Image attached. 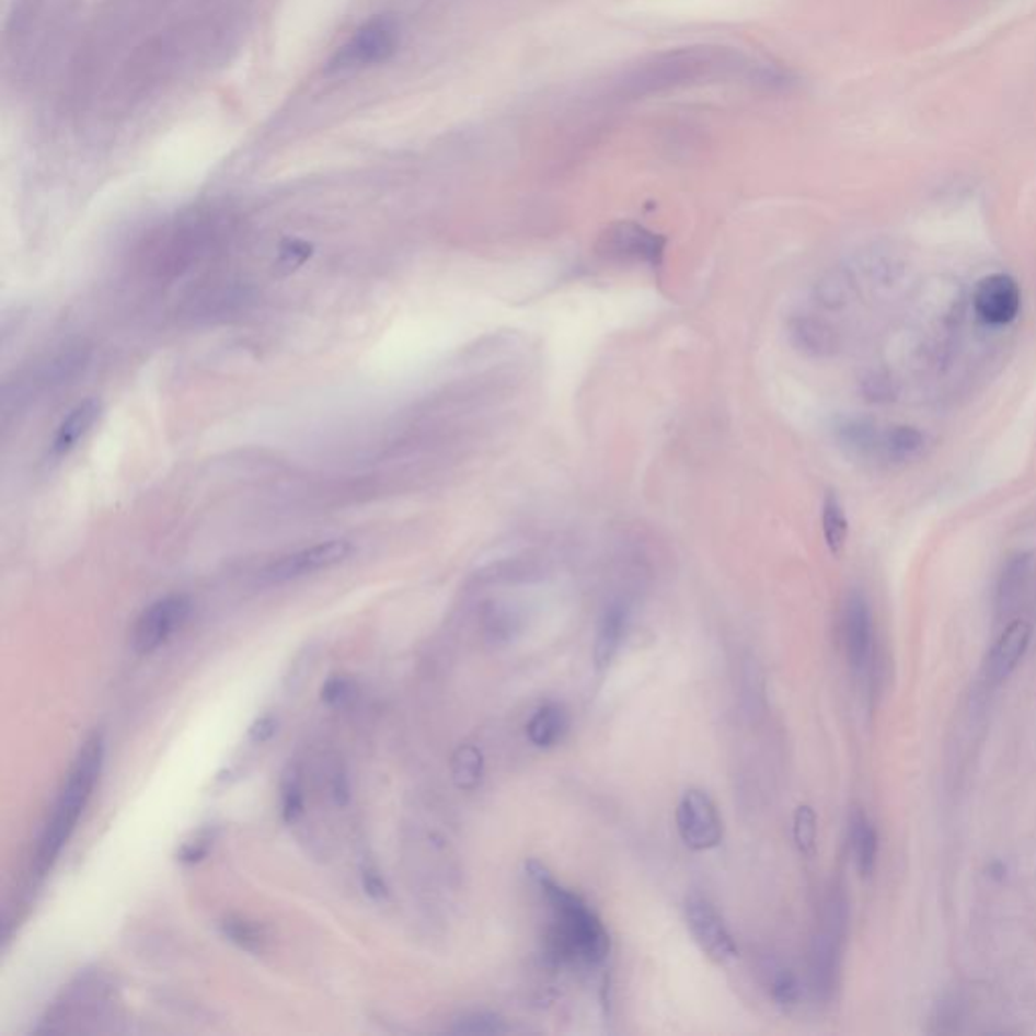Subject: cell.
<instances>
[{
	"mask_svg": "<svg viewBox=\"0 0 1036 1036\" xmlns=\"http://www.w3.org/2000/svg\"><path fill=\"white\" fill-rule=\"evenodd\" d=\"M525 871L553 911L545 937L546 962L559 968L601 966L610 956L611 940L598 913L575 890L563 887L545 864L532 859Z\"/></svg>",
	"mask_w": 1036,
	"mask_h": 1036,
	"instance_id": "1",
	"label": "cell"
},
{
	"mask_svg": "<svg viewBox=\"0 0 1036 1036\" xmlns=\"http://www.w3.org/2000/svg\"><path fill=\"white\" fill-rule=\"evenodd\" d=\"M104 751H106L104 737L100 733H93L90 739L81 745L76 763L67 775L66 785L55 802L51 818L41 834L39 847L33 859L35 877H45L51 871L57 856L61 854L69 838L76 832L81 814L85 810L93 790L100 782Z\"/></svg>",
	"mask_w": 1036,
	"mask_h": 1036,
	"instance_id": "2",
	"label": "cell"
},
{
	"mask_svg": "<svg viewBox=\"0 0 1036 1036\" xmlns=\"http://www.w3.org/2000/svg\"><path fill=\"white\" fill-rule=\"evenodd\" d=\"M847 901L840 893H834L824 913L822 930L811 945L810 983L816 1000L828 1004L837 997L840 983V954L842 937L847 928Z\"/></svg>",
	"mask_w": 1036,
	"mask_h": 1036,
	"instance_id": "3",
	"label": "cell"
},
{
	"mask_svg": "<svg viewBox=\"0 0 1036 1036\" xmlns=\"http://www.w3.org/2000/svg\"><path fill=\"white\" fill-rule=\"evenodd\" d=\"M191 611L193 601L185 594H171L150 603L134 624V652L152 654L162 648L176 632L183 630Z\"/></svg>",
	"mask_w": 1036,
	"mask_h": 1036,
	"instance_id": "4",
	"label": "cell"
},
{
	"mask_svg": "<svg viewBox=\"0 0 1036 1036\" xmlns=\"http://www.w3.org/2000/svg\"><path fill=\"white\" fill-rule=\"evenodd\" d=\"M355 553V545L346 539H331L316 545L298 549L290 555L269 563L262 577L269 584H286L306 575L326 572L336 565H343Z\"/></svg>",
	"mask_w": 1036,
	"mask_h": 1036,
	"instance_id": "5",
	"label": "cell"
},
{
	"mask_svg": "<svg viewBox=\"0 0 1036 1036\" xmlns=\"http://www.w3.org/2000/svg\"><path fill=\"white\" fill-rule=\"evenodd\" d=\"M687 928L692 940L701 947L704 956L715 964H727L739 954V947L733 940L732 931L725 919L718 916L715 905L703 895H691L684 903Z\"/></svg>",
	"mask_w": 1036,
	"mask_h": 1036,
	"instance_id": "6",
	"label": "cell"
},
{
	"mask_svg": "<svg viewBox=\"0 0 1036 1036\" xmlns=\"http://www.w3.org/2000/svg\"><path fill=\"white\" fill-rule=\"evenodd\" d=\"M677 828L682 842L692 851H711L723 840L717 806L703 790H689L680 797Z\"/></svg>",
	"mask_w": 1036,
	"mask_h": 1036,
	"instance_id": "7",
	"label": "cell"
},
{
	"mask_svg": "<svg viewBox=\"0 0 1036 1036\" xmlns=\"http://www.w3.org/2000/svg\"><path fill=\"white\" fill-rule=\"evenodd\" d=\"M399 27L393 19H372L350 37L334 57L333 67H367L383 64L398 51Z\"/></svg>",
	"mask_w": 1036,
	"mask_h": 1036,
	"instance_id": "8",
	"label": "cell"
},
{
	"mask_svg": "<svg viewBox=\"0 0 1036 1036\" xmlns=\"http://www.w3.org/2000/svg\"><path fill=\"white\" fill-rule=\"evenodd\" d=\"M971 304L983 324L1006 326L1021 314L1023 292L1018 281L1009 274H990L976 284Z\"/></svg>",
	"mask_w": 1036,
	"mask_h": 1036,
	"instance_id": "9",
	"label": "cell"
},
{
	"mask_svg": "<svg viewBox=\"0 0 1036 1036\" xmlns=\"http://www.w3.org/2000/svg\"><path fill=\"white\" fill-rule=\"evenodd\" d=\"M599 250L618 260L658 266L666 250V238L646 227L620 221L608 227L599 240Z\"/></svg>",
	"mask_w": 1036,
	"mask_h": 1036,
	"instance_id": "10",
	"label": "cell"
},
{
	"mask_svg": "<svg viewBox=\"0 0 1036 1036\" xmlns=\"http://www.w3.org/2000/svg\"><path fill=\"white\" fill-rule=\"evenodd\" d=\"M842 636L847 658L854 675H864L873 660L875 632H873V613L871 606L861 591H852L844 603L842 611Z\"/></svg>",
	"mask_w": 1036,
	"mask_h": 1036,
	"instance_id": "11",
	"label": "cell"
},
{
	"mask_svg": "<svg viewBox=\"0 0 1036 1036\" xmlns=\"http://www.w3.org/2000/svg\"><path fill=\"white\" fill-rule=\"evenodd\" d=\"M1033 640V625L1023 618L1012 620L998 636L986 663V678L990 684H1000L1023 663Z\"/></svg>",
	"mask_w": 1036,
	"mask_h": 1036,
	"instance_id": "12",
	"label": "cell"
},
{
	"mask_svg": "<svg viewBox=\"0 0 1036 1036\" xmlns=\"http://www.w3.org/2000/svg\"><path fill=\"white\" fill-rule=\"evenodd\" d=\"M790 338L797 350L814 359L832 357L840 348V336L834 326L814 314H797L790 320Z\"/></svg>",
	"mask_w": 1036,
	"mask_h": 1036,
	"instance_id": "13",
	"label": "cell"
},
{
	"mask_svg": "<svg viewBox=\"0 0 1036 1036\" xmlns=\"http://www.w3.org/2000/svg\"><path fill=\"white\" fill-rule=\"evenodd\" d=\"M883 429L885 427L868 417H842L834 426V434L838 444L854 458L880 462Z\"/></svg>",
	"mask_w": 1036,
	"mask_h": 1036,
	"instance_id": "14",
	"label": "cell"
},
{
	"mask_svg": "<svg viewBox=\"0 0 1036 1036\" xmlns=\"http://www.w3.org/2000/svg\"><path fill=\"white\" fill-rule=\"evenodd\" d=\"M628 620H630V610L622 601H613L603 611L596 640H594V665L598 670L610 668L613 658L618 656L624 642Z\"/></svg>",
	"mask_w": 1036,
	"mask_h": 1036,
	"instance_id": "15",
	"label": "cell"
},
{
	"mask_svg": "<svg viewBox=\"0 0 1036 1036\" xmlns=\"http://www.w3.org/2000/svg\"><path fill=\"white\" fill-rule=\"evenodd\" d=\"M100 413H102V403L97 399H85L78 403L57 427L54 441H51V453L61 458L71 450H76L81 439L92 431Z\"/></svg>",
	"mask_w": 1036,
	"mask_h": 1036,
	"instance_id": "16",
	"label": "cell"
},
{
	"mask_svg": "<svg viewBox=\"0 0 1036 1036\" xmlns=\"http://www.w3.org/2000/svg\"><path fill=\"white\" fill-rule=\"evenodd\" d=\"M851 849L856 871L863 878L873 877L877 868L878 832L863 810H854L851 818Z\"/></svg>",
	"mask_w": 1036,
	"mask_h": 1036,
	"instance_id": "17",
	"label": "cell"
},
{
	"mask_svg": "<svg viewBox=\"0 0 1036 1036\" xmlns=\"http://www.w3.org/2000/svg\"><path fill=\"white\" fill-rule=\"evenodd\" d=\"M925 450V434L913 426H889L883 429L880 462L887 464H907L919 458Z\"/></svg>",
	"mask_w": 1036,
	"mask_h": 1036,
	"instance_id": "18",
	"label": "cell"
},
{
	"mask_svg": "<svg viewBox=\"0 0 1036 1036\" xmlns=\"http://www.w3.org/2000/svg\"><path fill=\"white\" fill-rule=\"evenodd\" d=\"M567 729H569V718L565 709L557 703H546L541 709H537V713L527 723V737L534 747L551 749L561 744Z\"/></svg>",
	"mask_w": 1036,
	"mask_h": 1036,
	"instance_id": "19",
	"label": "cell"
},
{
	"mask_svg": "<svg viewBox=\"0 0 1036 1036\" xmlns=\"http://www.w3.org/2000/svg\"><path fill=\"white\" fill-rule=\"evenodd\" d=\"M1031 572H1033V557L1026 553H1018L1006 561L997 587V606L1000 613H1006L1016 606V601L1023 596L1026 584L1031 579Z\"/></svg>",
	"mask_w": 1036,
	"mask_h": 1036,
	"instance_id": "20",
	"label": "cell"
},
{
	"mask_svg": "<svg viewBox=\"0 0 1036 1036\" xmlns=\"http://www.w3.org/2000/svg\"><path fill=\"white\" fill-rule=\"evenodd\" d=\"M219 931L229 944L240 947L248 954H264L269 944L266 925L241 916H227L219 923Z\"/></svg>",
	"mask_w": 1036,
	"mask_h": 1036,
	"instance_id": "21",
	"label": "cell"
},
{
	"mask_svg": "<svg viewBox=\"0 0 1036 1036\" xmlns=\"http://www.w3.org/2000/svg\"><path fill=\"white\" fill-rule=\"evenodd\" d=\"M822 532L830 553L840 555L849 541V518L837 492L830 491L824 496Z\"/></svg>",
	"mask_w": 1036,
	"mask_h": 1036,
	"instance_id": "22",
	"label": "cell"
},
{
	"mask_svg": "<svg viewBox=\"0 0 1036 1036\" xmlns=\"http://www.w3.org/2000/svg\"><path fill=\"white\" fill-rule=\"evenodd\" d=\"M484 756L476 745H460L452 756V780L458 790L472 792L482 784Z\"/></svg>",
	"mask_w": 1036,
	"mask_h": 1036,
	"instance_id": "23",
	"label": "cell"
},
{
	"mask_svg": "<svg viewBox=\"0 0 1036 1036\" xmlns=\"http://www.w3.org/2000/svg\"><path fill=\"white\" fill-rule=\"evenodd\" d=\"M281 820L296 824L306 811L304 780L298 766H288L281 775Z\"/></svg>",
	"mask_w": 1036,
	"mask_h": 1036,
	"instance_id": "24",
	"label": "cell"
},
{
	"mask_svg": "<svg viewBox=\"0 0 1036 1036\" xmlns=\"http://www.w3.org/2000/svg\"><path fill=\"white\" fill-rule=\"evenodd\" d=\"M450 1033L453 1035H506L510 1033V1026L498 1014L468 1012L453 1021Z\"/></svg>",
	"mask_w": 1036,
	"mask_h": 1036,
	"instance_id": "25",
	"label": "cell"
},
{
	"mask_svg": "<svg viewBox=\"0 0 1036 1036\" xmlns=\"http://www.w3.org/2000/svg\"><path fill=\"white\" fill-rule=\"evenodd\" d=\"M818 840V816L811 806H799L794 814V842L804 856L816 852Z\"/></svg>",
	"mask_w": 1036,
	"mask_h": 1036,
	"instance_id": "26",
	"label": "cell"
},
{
	"mask_svg": "<svg viewBox=\"0 0 1036 1036\" xmlns=\"http://www.w3.org/2000/svg\"><path fill=\"white\" fill-rule=\"evenodd\" d=\"M215 837H217L215 828H200L195 837L181 844V849L176 851V861L183 864L200 863L211 852Z\"/></svg>",
	"mask_w": 1036,
	"mask_h": 1036,
	"instance_id": "27",
	"label": "cell"
},
{
	"mask_svg": "<svg viewBox=\"0 0 1036 1036\" xmlns=\"http://www.w3.org/2000/svg\"><path fill=\"white\" fill-rule=\"evenodd\" d=\"M799 997H802V988H799V982H797V978L792 971L782 970L773 978L771 998L780 1009H794L799 1002Z\"/></svg>",
	"mask_w": 1036,
	"mask_h": 1036,
	"instance_id": "28",
	"label": "cell"
},
{
	"mask_svg": "<svg viewBox=\"0 0 1036 1036\" xmlns=\"http://www.w3.org/2000/svg\"><path fill=\"white\" fill-rule=\"evenodd\" d=\"M360 887L375 903H383L389 899V887H387L385 878L372 864L360 866Z\"/></svg>",
	"mask_w": 1036,
	"mask_h": 1036,
	"instance_id": "29",
	"label": "cell"
},
{
	"mask_svg": "<svg viewBox=\"0 0 1036 1036\" xmlns=\"http://www.w3.org/2000/svg\"><path fill=\"white\" fill-rule=\"evenodd\" d=\"M329 792H331V797H333V802L338 808L348 806V802H350V782H348V775H346L345 768L341 763H336L333 770L329 771Z\"/></svg>",
	"mask_w": 1036,
	"mask_h": 1036,
	"instance_id": "30",
	"label": "cell"
},
{
	"mask_svg": "<svg viewBox=\"0 0 1036 1036\" xmlns=\"http://www.w3.org/2000/svg\"><path fill=\"white\" fill-rule=\"evenodd\" d=\"M350 691H353V687H350L348 678L331 677L326 678V682L322 684L320 699H322V703L336 706V704L345 703L346 699L350 697Z\"/></svg>",
	"mask_w": 1036,
	"mask_h": 1036,
	"instance_id": "31",
	"label": "cell"
},
{
	"mask_svg": "<svg viewBox=\"0 0 1036 1036\" xmlns=\"http://www.w3.org/2000/svg\"><path fill=\"white\" fill-rule=\"evenodd\" d=\"M816 293H818L820 304L828 306V308H838L847 298V286L837 276H830V278H826L818 284Z\"/></svg>",
	"mask_w": 1036,
	"mask_h": 1036,
	"instance_id": "32",
	"label": "cell"
},
{
	"mask_svg": "<svg viewBox=\"0 0 1036 1036\" xmlns=\"http://www.w3.org/2000/svg\"><path fill=\"white\" fill-rule=\"evenodd\" d=\"M278 732V718L274 715H264V717H257L250 725V732H248V737L250 741L255 745L267 744L274 735Z\"/></svg>",
	"mask_w": 1036,
	"mask_h": 1036,
	"instance_id": "33",
	"label": "cell"
},
{
	"mask_svg": "<svg viewBox=\"0 0 1036 1036\" xmlns=\"http://www.w3.org/2000/svg\"><path fill=\"white\" fill-rule=\"evenodd\" d=\"M310 255V245L304 241H288L281 252H279V262L286 267L300 266L306 257Z\"/></svg>",
	"mask_w": 1036,
	"mask_h": 1036,
	"instance_id": "34",
	"label": "cell"
},
{
	"mask_svg": "<svg viewBox=\"0 0 1036 1036\" xmlns=\"http://www.w3.org/2000/svg\"><path fill=\"white\" fill-rule=\"evenodd\" d=\"M863 393L868 399L873 401H880V399L890 398V383L887 379H880V377H871L863 381Z\"/></svg>",
	"mask_w": 1036,
	"mask_h": 1036,
	"instance_id": "35",
	"label": "cell"
},
{
	"mask_svg": "<svg viewBox=\"0 0 1036 1036\" xmlns=\"http://www.w3.org/2000/svg\"><path fill=\"white\" fill-rule=\"evenodd\" d=\"M988 873H990V877L992 878H1004V875H1006V866H1004V863H1000V861H994V863L988 866Z\"/></svg>",
	"mask_w": 1036,
	"mask_h": 1036,
	"instance_id": "36",
	"label": "cell"
}]
</instances>
